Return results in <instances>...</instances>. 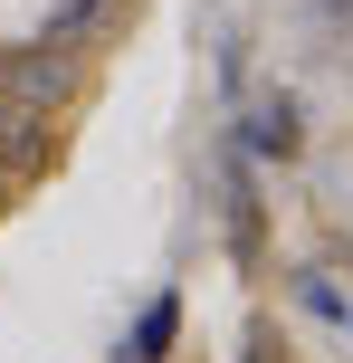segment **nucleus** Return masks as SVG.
Listing matches in <instances>:
<instances>
[{"label": "nucleus", "instance_id": "2", "mask_svg": "<svg viewBox=\"0 0 353 363\" xmlns=\"http://www.w3.org/2000/svg\"><path fill=\"white\" fill-rule=\"evenodd\" d=\"M48 144H57V115H48V106H19V96H0V172L29 182L38 163H48Z\"/></svg>", "mask_w": 353, "mask_h": 363}, {"label": "nucleus", "instance_id": "4", "mask_svg": "<svg viewBox=\"0 0 353 363\" xmlns=\"http://www.w3.org/2000/svg\"><path fill=\"white\" fill-rule=\"evenodd\" d=\"M172 325H182V306L153 296V306L134 315V335H125V354H115V363H163V354H172Z\"/></svg>", "mask_w": 353, "mask_h": 363}, {"label": "nucleus", "instance_id": "9", "mask_svg": "<svg viewBox=\"0 0 353 363\" xmlns=\"http://www.w3.org/2000/svg\"><path fill=\"white\" fill-rule=\"evenodd\" d=\"M325 10H335V19H353V0H325Z\"/></svg>", "mask_w": 353, "mask_h": 363}, {"label": "nucleus", "instance_id": "3", "mask_svg": "<svg viewBox=\"0 0 353 363\" xmlns=\"http://www.w3.org/2000/svg\"><path fill=\"white\" fill-rule=\"evenodd\" d=\"M115 19H125V0H57L38 38H57V48H96V38H105Z\"/></svg>", "mask_w": 353, "mask_h": 363}, {"label": "nucleus", "instance_id": "8", "mask_svg": "<svg viewBox=\"0 0 353 363\" xmlns=\"http://www.w3.org/2000/svg\"><path fill=\"white\" fill-rule=\"evenodd\" d=\"M10 191H19V182H10V172H0V211H10Z\"/></svg>", "mask_w": 353, "mask_h": 363}, {"label": "nucleus", "instance_id": "5", "mask_svg": "<svg viewBox=\"0 0 353 363\" xmlns=\"http://www.w3.org/2000/svg\"><path fill=\"white\" fill-rule=\"evenodd\" d=\"M248 144L287 163V153H296V96H258V115H248Z\"/></svg>", "mask_w": 353, "mask_h": 363}, {"label": "nucleus", "instance_id": "7", "mask_svg": "<svg viewBox=\"0 0 353 363\" xmlns=\"http://www.w3.org/2000/svg\"><path fill=\"white\" fill-rule=\"evenodd\" d=\"M239 363H287V345H277V335L258 325V335H248V354H239Z\"/></svg>", "mask_w": 353, "mask_h": 363}, {"label": "nucleus", "instance_id": "1", "mask_svg": "<svg viewBox=\"0 0 353 363\" xmlns=\"http://www.w3.org/2000/svg\"><path fill=\"white\" fill-rule=\"evenodd\" d=\"M0 96L57 115V106L76 96V48H57V38H19V48H0Z\"/></svg>", "mask_w": 353, "mask_h": 363}, {"label": "nucleus", "instance_id": "6", "mask_svg": "<svg viewBox=\"0 0 353 363\" xmlns=\"http://www.w3.org/2000/svg\"><path fill=\"white\" fill-rule=\"evenodd\" d=\"M296 296H306V306L325 315V325H344V335H353V296H344V287H335L325 268H306V277H296Z\"/></svg>", "mask_w": 353, "mask_h": 363}]
</instances>
